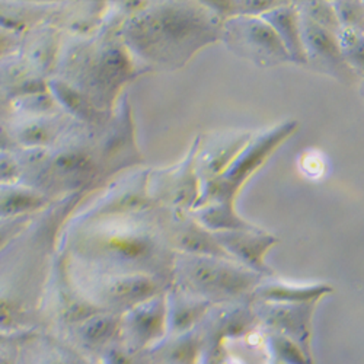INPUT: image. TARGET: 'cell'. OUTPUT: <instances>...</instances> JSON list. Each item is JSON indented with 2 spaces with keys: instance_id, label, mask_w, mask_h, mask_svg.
Returning <instances> with one entry per match:
<instances>
[{
  "instance_id": "obj_10",
  "label": "cell",
  "mask_w": 364,
  "mask_h": 364,
  "mask_svg": "<svg viewBox=\"0 0 364 364\" xmlns=\"http://www.w3.org/2000/svg\"><path fill=\"white\" fill-rule=\"evenodd\" d=\"M328 291V287L312 286V287H290L282 284L264 286L257 290V296L265 301L276 303H315V300Z\"/></svg>"
},
{
  "instance_id": "obj_17",
  "label": "cell",
  "mask_w": 364,
  "mask_h": 364,
  "mask_svg": "<svg viewBox=\"0 0 364 364\" xmlns=\"http://www.w3.org/2000/svg\"><path fill=\"white\" fill-rule=\"evenodd\" d=\"M21 319V311L16 303L0 299V331L15 328L19 323Z\"/></svg>"
},
{
  "instance_id": "obj_6",
  "label": "cell",
  "mask_w": 364,
  "mask_h": 364,
  "mask_svg": "<svg viewBox=\"0 0 364 364\" xmlns=\"http://www.w3.org/2000/svg\"><path fill=\"white\" fill-rule=\"evenodd\" d=\"M222 248L239 258L254 271H268L264 264V255L274 244V237L261 230H226L218 236Z\"/></svg>"
},
{
  "instance_id": "obj_20",
  "label": "cell",
  "mask_w": 364,
  "mask_h": 364,
  "mask_svg": "<svg viewBox=\"0 0 364 364\" xmlns=\"http://www.w3.org/2000/svg\"><path fill=\"white\" fill-rule=\"evenodd\" d=\"M105 364H134L133 360L123 350H109L104 360Z\"/></svg>"
},
{
  "instance_id": "obj_16",
  "label": "cell",
  "mask_w": 364,
  "mask_h": 364,
  "mask_svg": "<svg viewBox=\"0 0 364 364\" xmlns=\"http://www.w3.org/2000/svg\"><path fill=\"white\" fill-rule=\"evenodd\" d=\"M36 205H38V200L36 197L26 194H15L0 203V211L2 213H18V211L33 208Z\"/></svg>"
},
{
  "instance_id": "obj_15",
  "label": "cell",
  "mask_w": 364,
  "mask_h": 364,
  "mask_svg": "<svg viewBox=\"0 0 364 364\" xmlns=\"http://www.w3.org/2000/svg\"><path fill=\"white\" fill-rule=\"evenodd\" d=\"M336 9L341 29L364 33V4L360 2H337L332 4Z\"/></svg>"
},
{
  "instance_id": "obj_5",
  "label": "cell",
  "mask_w": 364,
  "mask_h": 364,
  "mask_svg": "<svg viewBox=\"0 0 364 364\" xmlns=\"http://www.w3.org/2000/svg\"><path fill=\"white\" fill-rule=\"evenodd\" d=\"M300 14V12H299ZM300 33L306 60L340 82L353 80V72L340 46L338 36L300 14Z\"/></svg>"
},
{
  "instance_id": "obj_8",
  "label": "cell",
  "mask_w": 364,
  "mask_h": 364,
  "mask_svg": "<svg viewBox=\"0 0 364 364\" xmlns=\"http://www.w3.org/2000/svg\"><path fill=\"white\" fill-rule=\"evenodd\" d=\"M165 328V309L159 301H144L132 318L133 336L140 346L158 340Z\"/></svg>"
},
{
  "instance_id": "obj_24",
  "label": "cell",
  "mask_w": 364,
  "mask_h": 364,
  "mask_svg": "<svg viewBox=\"0 0 364 364\" xmlns=\"http://www.w3.org/2000/svg\"><path fill=\"white\" fill-rule=\"evenodd\" d=\"M5 338H6V337H5V336H4V333H2V332H0V341H4V340H5Z\"/></svg>"
},
{
  "instance_id": "obj_7",
  "label": "cell",
  "mask_w": 364,
  "mask_h": 364,
  "mask_svg": "<svg viewBox=\"0 0 364 364\" xmlns=\"http://www.w3.org/2000/svg\"><path fill=\"white\" fill-rule=\"evenodd\" d=\"M262 18L279 34L291 57V62L308 63L300 33V14L296 9V5L284 2L279 8L264 14Z\"/></svg>"
},
{
  "instance_id": "obj_19",
  "label": "cell",
  "mask_w": 364,
  "mask_h": 364,
  "mask_svg": "<svg viewBox=\"0 0 364 364\" xmlns=\"http://www.w3.org/2000/svg\"><path fill=\"white\" fill-rule=\"evenodd\" d=\"M127 70V62L123 54L117 51H112L107 55L105 65H104V73L108 79H117L121 77Z\"/></svg>"
},
{
  "instance_id": "obj_14",
  "label": "cell",
  "mask_w": 364,
  "mask_h": 364,
  "mask_svg": "<svg viewBox=\"0 0 364 364\" xmlns=\"http://www.w3.org/2000/svg\"><path fill=\"white\" fill-rule=\"evenodd\" d=\"M303 6H305V9L299 11L301 15L308 16L309 19L316 22L318 25H321L325 29H328V31L340 36L341 25L338 22L336 9H333L332 4H326V2H308V4H303Z\"/></svg>"
},
{
  "instance_id": "obj_2",
  "label": "cell",
  "mask_w": 364,
  "mask_h": 364,
  "mask_svg": "<svg viewBox=\"0 0 364 364\" xmlns=\"http://www.w3.org/2000/svg\"><path fill=\"white\" fill-rule=\"evenodd\" d=\"M296 130L297 123L290 121V123L280 124L259 137L251 139L244 151L215 179L210 194L219 201V207L213 208V211L207 215V220L211 226L223 230H257V228L237 218L233 210V200L254 172H257L274 154L276 149Z\"/></svg>"
},
{
  "instance_id": "obj_23",
  "label": "cell",
  "mask_w": 364,
  "mask_h": 364,
  "mask_svg": "<svg viewBox=\"0 0 364 364\" xmlns=\"http://www.w3.org/2000/svg\"><path fill=\"white\" fill-rule=\"evenodd\" d=\"M0 364H16V361L8 355L0 354Z\"/></svg>"
},
{
  "instance_id": "obj_11",
  "label": "cell",
  "mask_w": 364,
  "mask_h": 364,
  "mask_svg": "<svg viewBox=\"0 0 364 364\" xmlns=\"http://www.w3.org/2000/svg\"><path fill=\"white\" fill-rule=\"evenodd\" d=\"M271 321L283 326L287 332L293 333L296 337H305L306 329L309 326L311 309L306 303H300L296 306L277 308L269 315Z\"/></svg>"
},
{
  "instance_id": "obj_3",
  "label": "cell",
  "mask_w": 364,
  "mask_h": 364,
  "mask_svg": "<svg viewBox=\"0 0 364 364\" xmlns=\"http://www.w3.org/2000/svg\"><path fill=\"white\" fill-rule=\"evenodd\" d=\"M223 31L235 53L258 66L269 68L291 62L279 34L262 16L232 18Z\"/></svg>"
},
{
  "instance_id": "obj_22",
  "label": "cell",
  "mask_w": 364,
  "mask_h": 364,
  "mask_svg": "<svg viewBox=\"0 0 364 364\" xmlns=\"http://www.w3.org/2000/svg\"><path fill=\"white\" fill-rule=\"evenodd\" d=\"M65 361H66V364H87L85 360L77 358V357H68Z\"/></svg>"
},
{
  "instance_id": "obj_9",
  "label": "cell",
  "mask_w": 364,
  "mask_h": 364,
  "mask_svg": "<svg viewBox=\"0 0 364 364\" xmlns=\"http://www.w3.org/2000/svg\"><path fill=\"white\" fill-rule=\"evenodd\" d=\"M155 293L156 284L149 277L143 276L118 279L108 290L109 299L115 303H121V305H141V303L154 297Z\"/></svg>"
},
{
  "instance_id": "obj_13",
  "label": "cell",
  "mask_w": 364,
  "mask_h": 364,
  "mask_svg": "<svg viewBox=\"0 0 364 364\" xmlns=\"http://www.w3.org/2000/svg\"><path fill=\"white\" fill-rule=\"evenodd\" d=\"M338 40L348 66L364 70V33L341 29Z\"/></svg>"
},
{
  "instance_id": "obj_4",
  "label": "cell",
  "mask_w": 364,
  "mask_h": 364,
  "mask_svg": "<svg viewBox=\"0 0 364 364\" xmlns=\"http://www.w3.org/2000/svg\"><path fill=\"white\" fill-rule=\"evenodd\" d=\"M188 280L205 294L235 297L251 290L258 282V276L228 262L200 258L188 267Z\"/></svg>"
},
{
  "instance_id": "obj_1",
  "label": "cell",
  "mask_w": 364,
  "mask_h": 364,
  "mask_svg": "<svg viewBox=\"0 0 364 364\" xmlns=\"http://www.w3.org/2000/svg\"><path fill=\"white\" fill-rule=\"evenodd\" d=\"M219 21L203 9L165 6L140 19L134 36L151 57L179 62L219 36Z\"/></svg>"
},
{
  "instance_id": "obj_12",
  "label": "cell",
  "mask_w": 364,
  "mask_h": 364,
  "mask_svg": "<svg viewBox=\"0 0 364 364\" xmlns=\"http://www.w3.org/2000/svg\"><path fill=\"white\" fill-rule=\"evenodd\" d=\"M118 332V321L112 316L89 318L80 328V336L90 346H102L112 340Z\"/></svg>"
},
{
  "instance_id": "obj_18",
  "label": "cell",
  "mask_w": 364,
  "mask_h": 364,
  "mask_svg": "<svg viewBox=\"0 0 364 364\" xmlns=\"http://www.w3.org/2000/svg\"><path fill=\"white\" fill-rule=\"evenodd\" d=\"M274 347L279 353V355L289 361L290 364H308L306 363V358L301 355V353L296 348V346L293 343H290L287 338H274Z\"/></svg>"
},
{
  "instance_id": "obj_21",
  "label": "cell",
  "mask_w": 364,
  "mask_h": 364,
  "mask_svg": "<svg viewBox=\"0 0 364 364\" xmlns=\"http://www.w3.org/2000/svg\"><path fill=\"white\" fill-rule=\"evenodd\" d=\"M37 364H66L65 360H57V358H46L37 361Z\"/></svg>"
}]
</instances>
